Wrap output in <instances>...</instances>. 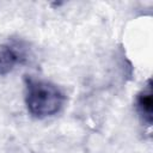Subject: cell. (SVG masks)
Here are the masks:
<instances>
[{
  "instance_id": "obj_1",
  "label": "cell",
  "mask_w": 153,
  "mask_h": 153,
  "mask_svg": "<svg viewBox=\"0 0 153 153\" xmlns=\"http://www.w3.org/2000/svg\"><path fill=\"white\" fill-rule=\"evenodd\" d=\"M65 102L62 91L50 81L27 78L25 81V103L29 112L38 118L57 114Z\"/></svg>"
},
{
  "instance_id": "obj_3",
  "label": "cell",
  "mask_w": 153,
  "mask_h": 153,
  "mask_svg": "<svg viewBox=\"0 0 153 153\" xmlns=\"http://www.w3.org/2000/svg\"><path fill=\"white\" fill-rule=\"evenodd\" d=\"M24 54L10 44H0V75L13 71L14 66L24 61Z\"/></svg>"
},
{
  "instance_id": "obj_2",
  "label": "cell",
  "mask_w": 153,
  "mask_h": 153,
  "mask_svg": "<svg viewBox=\"0 0 153 153\" xmlns=\"http://www.w3.org/2000/svg\"><path fill=\"white\" fill-rule=\"evenodd\" d=\"M135 106L142 122L151 126L153 121V92L151 80H147L143 88L137 93Z\"/></svg>"
}]
</instances>
